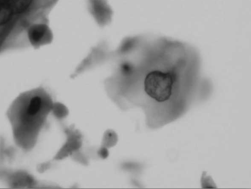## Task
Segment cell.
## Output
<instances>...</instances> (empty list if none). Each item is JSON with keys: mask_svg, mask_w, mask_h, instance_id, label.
Listing matches in <instances>:
<instances>
[{"mask_svg": "<svg viewBox=\"0 0 251 189\" xmlns=\"http://www.w3.org/2000/svg\"><path fill=\"white\" fill-rule=\"evenodd\" d=\"M39 89L20 94L13 102L8 113L14 137L25 149L33 146L41 126L44 99Z\"/></svg>", "mask_w": 251, "mask_h": 189, "instance_id": "cell-1", "label": "cell"}, {"mask_svg": "<svg viewBox=\"0 0 251 189\" xmlns=\"http://www.w3.org/2000/svg\"><path fill=\"white\" fill-rule=\"evenodd\" d=\"M175 81V76L171 72L152 71L145 78L144 90L155 101L163 102L171 97Z\"/></svg>", "mask_w": 251, "mask_h": 189, "instance_id": "cell-2", "label": "cell"}, {"mask_svg": "<svg viewBox=\"0 0 251 189\" xmlns=\"http://www.w3.org/2000/svg\"><path fill=\"white\" fill-rule=\"evenodd\" d=\"M27 37L30 46L38 48L50 42L51 34L46 24L39 23L30 27L27 32Z\"/></svg>", "mask_w": 251, "mask_h": 189, "instance_id": "cell-3", "label": "cell"}, {"mask_svg": "<svg viewBox=\"0 0 251 189\" xmlns=\"http://www.w3.org/2000/svg\"><path fill=\"white\" fill-rule=\"evenodd\" d=\"M121 69L122 72L126 75L130 73L132 70L131 65L127 62L123 63L121 65Z\"/></svg>", "mask_w": 251, "mask_h": 189, "instance_id": "cell-4", "label": "cell"}, {"mask_svg": "<svg viewBox=\"0 0 251 189\" xmlns=\"http://www.w3.org/2000/svg\"><path fill=\"white\" fill-rule=\"evenodd\" d=\"M100 153V155L103 157H106L107 155V151L105 149H102V150H101Z\"/></svg>", "mask_w": 251, "mask_h": 189, "instance_id": "cell-5", "label": "cell"}]
</instances>
